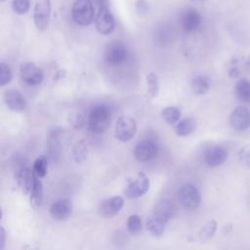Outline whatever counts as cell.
<instances>
[{"label": "cell", "instance_id": "obj_4", "mask_svg": "<svg viewBox=\"0 0 250 250\" xmlns=\"http://www.w3.org/2000/svg\"><path fill=\"white\" fill-rule=\"evenodd\" d=\"M180 203L188 210H194L200 204V193L198 189L191 184L183 185L178 192Z\"/></svg>", "mask_w": 250, "mask_h": 250}, {"label": "cell", "instance_id": "obj_14", "mask_svg": "<svg viewBox=\"0 0 250 250\" xmlns=\"http://www.w3.org/2000/svg\"><path fill=\"white\" fill-rule=\"evenodd\" d=\"M124 200L121 196H113L104 199L99 206V213L104 218H110L115 216L123 207Z\"/></svg>", "mask_w": 250, "mask_h": 250}, {"label": "cell", "instance_id": "obj_37", "mask_svg": "<svg viewBox=\"0 0 250 250\" xmlns=\"http://www.w3.org/2000/svg\"><path fill=\"white\" fill-rule=\"evenodd\" d=\"M91 1L93 2L94 5H96L99 8L105 7L107 6V3H108V0H91Z\"/></svg>", "mask_w": 250, "mask_h": 250}, {"label": "cell", "instance_id": "obj_11", "mask_svg": "<svg viewBox=\"0 0 250 250\" xmlns=\"http://www.w3.org/2000/svg\"><path fill=\"white\" fill-rule=\"evenodd\" d=\"M127 49L121 42L115 41L110 43L105 50V60L110 64H120L127 59Z\"/></svg>", "mask_w": 250, "mask_h": 250}, {"label": "cell", "instance_id": "obj_24", "mask_svg": "<svg viewBox=\"0 0 250 250\" xmlns=\"http://www.w3.org/2000/svg\"><path fill=\"white\" fill-rule=\"evenodd\" d=\"M217 227H218V224L215 220H210L207 223H205L202 226V228L199 229L198 234H197L199 241L206 242V241L210 240L216 233Z\"/></svg>", "mask_w": 250, "mask_h": 250}, {"label": "cell", "instance_id": "obj_2", "mask_svg": "<svg viewBox=\"0 0 250 250\" xmlns=\"http://www.w3.org/2000/svg\"><path fill=\"white\" fill-rule=\"evenodd\" d=\"M71 17L75 23L89 25L96 18L95 5L91 0H75L71 8Z\"/></svg>", "mask_w": 250, "mask_h": 250}, {"label": "cell", "instance_id": "obj_8", "mask_svg": "<svg viewBox=\"0 0 250 250\" xmlns=\"http://www.w3.org/2000/svg\"><path fill=\"white\" fill-rule=\"evenodd\" d=\"M21 79L30 86L39 85L43 80V71L33 62H23L20 66Z\"/></svg>", "mask_w": 250, "mask_h": 250}, {"label": "cell", "instance_id": "obj_10", "mask_svg": "<svg viewBox=\"0 0 250 250\" xmlns=\"http://www.w3.org/2000/svg\"><path fill=\"white\" fill-rule=\"evenodd\" d=\"M229 124L235 131H244L250 126V111L243 105L236 106L229 115Z\"/></svg>", "mask_w": 250, "mask_h": 250}, {"label": "cell", "instance_id": "obj_40", "mask_svg": "<svg viewBox=\"0 0 250 250\" xmlns=\"http://www.w3.org/2000/svg\"><path fill=\"white\" fill-rule=\"evenodd\" d=\"M0 1H2V2H3V1H5V0H0Z\"/></svg>", "mask_w": 250, "mask_h": 250}, {"label": "cell", "instance_id": "obj_39", "mask_svg": "<svg viewBox=\"0 0 250 250\" xmlns=\"http://www.w3.org/2000/svg\"><path fill=\"white\" fill-rule=\"evenodd\" d=\"M191 1H193V2H200V1H203V0H191Z\"/></svg>", "mask_w": 250, "mask_h": 250}, {"label": "cell", "instance_id": "obj_32", "mask_svg": "<svg viewBox=\"0 0 250 250\" xmlns=\"http://www.w3.org/2000/svg\"><path fill=\"white\" fill-rule=\"evenodd\" d=\"M12 7L15 13L19 15H23L29 10L30 0H13Z\"/></svg>", "mask_w": 250, "mask_h": 250}, {"label": "cell", "instance_id": "obj_38", "mask_svg": "<svg viewBox=\"0 0 250 250\" xmlns=\"http://www.w3.org/2000/svg\"><path fill=\"white\" fill-rule=\"evenodd\" d=\"M0 236H1V239H0V243H1V249L4 248L5 246V237H6V234H5V229L3 227L0 228Z\"/></svg>", "mask_w": 250, "mask_h": 250}, {"label": "cell", "instance_id": "obj_16", "mask_svg": "<svg viewBox=\"0 0 250 250\" xmlns=\"http://www.w3.org/2000/svg\"><path fill=\"white\" fill-rule=\"evenodd\" d=\"M6 105L14 111H22L26 108V101L24 97L17 90H7L3 96Z\"/></svg>", "mask_w": 250, "mask_h": 250}, {"label": "cell", "instance_id": "obj_30", "mask_svg": "<svg viewBox=\"0 0 250 250\" xmlns=\"http://www.w3.org/2000/svg\"><path fill=\"white\" fill-rule=\"evenodd\" d=\"M142 220L138 215H131L127 220V230L131 234H137L142 230Z\"/></svg>", "mask_w": 250, "mask_h": 250}, {"label": "cell", "instance_id": "obj_29", "mask_svg": "<svg viewBox=\"0 0 250 250\" xmlns=\"http://www.w3.org/2000/svg\"><path fill=\"white\" fill-rule=\"evenodd\" d=\"M32 170L37 178H43L47 174L48 170V161L45 155L39 156L33 163Z\"/></svg>", "mask_w": 250, "mask_h": 250}, {"label": "cell", "instance_id": "obj_9", "mask_svg": "<svg viewBox=\"0 0 250 250\" xmlns=\"http://www.w3.org/2000/svg\"><path fill=\"white\" fill-rule=\"evenodd\" d=\"M201 16L197 10L193 8H187L182 12L180 18V23L184 31L191 33L196 31L201 24Z\"/></svg>", "mask_w": 250, "mask_h": 250}, {"label": "cell", "instance_id": "obj_22", "mask_svg": "<svg viewBox=\"0 0 250 250\" xmlns=\"http://www.w3.org/2000/svg\"><path fill=\"white\" fill-rule=\"evenodd\" d=\"M210 86H211V81L209 77L206 75H198L194 77L190 84L191 91L196 95L205 94L209 90Z\"/></svg>", "mask_w": 250, "mask_h": 250}, {"label": "cell", "instance_id": "obj_25", "mask_svg": "<svg viewBox=\"0 0 250 250\" xmlns=\"http://www.w3.org/2000/svg\"><path fill=\"white\" fill-rule=\"evenodd\" d=\"M72 155L76 163H82L87 159L88 146L85 140H79L75 143L72 149Z\"/></svg>", "mask_w": 250, "mask_h": 250}, {"label": "cell", "instance_id": "obj_18", "mask_svg": "<svg viewBox=\"0 0 250 250\" xmlns=\"http://www.w3.org/2000/svg\"><path fill=\"white\" fill-rule=\"evenodd\" d=\"M173 211H174V206L172 202L168 199H162L158 201L157 204L155 205L153 210V215L158 219L162 220L163 222L167 223L171 219L173 215Z\"/></svg>", "mask_w": 250, "mask_h": 250}, {"label": "cell", "instance_id": "obj_15", "mask_svg": "<svg viewBox=\"0 0 250 250\" xmlns=\"http://www.w3.org/2000/svg\"><path fill=\"white\" fill-rule=\"evenodd\" d=\"M228 158L227 150L221 146H210L204 154L205 162L210 167H218L225 163Z\"/></svg>", "mask_w": 250, "mask_h": 250}, {"label": "cell", "instance_id": "obj_20", "mask_svg": "<svg viewBox=\"0 0 250 250\" xmlns=\"http://www.w3.org/2000/svg\"><path fill=\"white\" fill-rule=\"evenodd\" d=\"M196 128V121L191 117H187L180 120L176 127L175 132L180 137H186L190 135Z\"/></svg>", "mask_w": 250, "mask_h": 250}, {"label": "cell", "instance_id": "obj_13", "mask_svg": "<svg viewBox=\"0 0 250 250\" xmlns=\"http://www.w3.org/2000/svg\"><path fill=\"white\" fill-rule=\"evenodd\" d=\"M72 213V203L66 198L57 199L50 208V214L57 221L66 220Z\"/></svg>", "mask_w": 250, "mask_h": 250}, {"label": "cell", "instance_id": "obj_3", "mask_svg": "<svg viewBox=\"0 0 250 250\" xmlns=\"http://www.w3.org/2000/svg\"><path fill=\"white\" fill-rule=\"evenodd\" d=\"M51 19V1L36 0L33 10V20L36 28L44 31L48 28Z\"/></svg>", "mask_w": 250, "mask_h": 250}, {"label": "cell", "instance_id": "obj_34", "mask_svg": "<svg viewBox=\"0 0 250 250\" xmlns=\"http://www.w3.org/2000/svg\"><path fill=\"white\" fill-rule=\"evenodd\" d=\"M136 11L140 15H145L148 12V4L145 0H138L135 5Z\"/></svg>", "mask_w": 250, "mask_h": 250}, {"label": "cell", "instance_id": "obj_27", "mask_svg": "<svg viewBox=\"0 0 250 250\" xmlns=\"http://www.w3.org/2000/svg\"><path fill=\"white\" fill-rule=\"evenodd\" d=\"M146 93L148 98L153 99L157 97L159 92V80L155 73L149 72L146 74Z\"/></svg>", "mask_w": 250, "mask_h": 250}, {"label": "cell", "instance_id": "obj_1", "mask_svg": "<svg viewBox=\"0 0 250 250\" xmlns=\"http://www.w3.org/2000/svg\"><path fill=\"white\" fill-rule=\"evenodd\" d=\"M111 121L110 109L104 104H97L90 110L88 116V127L95 134L106 131Z\"/></svg>", "mask_w": 250, "mask_h": 250}, {"label": "cell", "instance_id": "obj_12", "mask_svg": "<svg viewBox=\"0 0 250 250\" xmlns=\"http://www.w3.org/2000/svg\"><path fill=\"white\" fill-rule=\"evenodd\" d=\"M156 152L157 146L150 140H142L138 142L134 148L135 158L140 162H146L152 159Z\"/></svg>", "mask_w": 250, "mask_h": 250}, {"label": "cell", "instance_id": "obj_23", "mask_svg": "<svg viewBox=\"0 0 250 250\" xmlns=\"http://www.w3.org/2000/svg\"><path fill=\"white\" fill-rule=\"evenodd\" d=\"M48 147L49 153L53 159H56L60 156L61 153V141H60V131L54 129L48 138Z\"/></svg>", "mask_w": 250, "mask_h": 250}, {"label": "cell", "instance_id": "obj_35", "mask_svg": "<svg viewBox=\"0 0 250 250\" xmlns=\"http://www.w3.org/2000/svg\"><path fill=\"white\" fill-rule=\"evenodd\" d=\"M70 122L74 128H81L84 124V118L80 113H75L70 118Z\"/></svg>", "mask_w": 250, "mask_h": 250}, {"label": "cell", "instance_id": "obj_17", "mask_svg": "<svg viewBox=\"0 0 250 250\" xmlns=\"http://www.w3.org/2000/svg\"><path fill=\"white\" fill-rule=\"evenodd\" d=\"M36 179L37 177L34 174L33 170L29 168H23L20 170L17 174L18 186L21 188V190L25 194L31 192Z\"/></svg>", "mask_w": 250, "mask_h": 250}, {"label": "cell", "instance_id": "obj_36", "mask_svg": "<svg viewBox=\"0 0 250 250\" xmlns=\"http://www.w3.org/2000/svg\"><path fill=\"white\" fill-rule=\"evenodd\" d=\"M229 75L232 78H236L239 75V69L236 64H232L229 69Z\"/></svg>", "mask_w": 250, "mask_h": 250}, {"label": "cell", "instance_id": "obj_33", "mask_svg": "<svg viewBox=\"0 0 250 250\" xmlns=\"http://www.w3.org/2000/svg\"><path fill=\"white\" fill-rule=\"evenodd\" d=\"M237 155L240 162L243 163L246 167L250 168V145L243 146L237 152Z\"/></svg>", "mask_w": 250, "mask_h": 250}, {"label": "cell", "instance_id": "obj_21", "mask_svg": "<svg viewBox=\"0 0 250 250\" xmlns=\"http://www.w3.org/2000/svg\"><path fill=\"white\" fill-rule=\"evenodd\" d=\"M165 222L155 217L153 214L146 220V229L154 237H159L163 234L165 229Z\"/></svg>", "mask_w": 250, "mask_h": 250}, {"label": "cell", "instance_id": "obj_5", "mask_svg": "<svg viewBox=\"0 0 250 250\" xmlns=\"http://www.w3.org/2000/svg\"><path fill=\"white\" fill-rule=\"evenodd\" d=\"M137 132V122L131 116H120L115 125V137L120 142L132 140Z\"/></svg>", "mask_w": 250, "mask_h": 250}, {"label": "cell", "instance_id": "obj_6", "mask_svg": "<svg viewBox=\"0 0 250 250\" xmlns=\"http://www.w3.org/2000/svg\"><path fill=\"white\" fill-rule=\"evenodd\" d=\"M95 25L98 32L103 35H108L114 30V17L110 10L107 8V6L99 8V11L96 14L95 18Z\"/></svg>", "mask_w": 250, "mask_h": 250}, {"label": "cell", "instance_id": "obj_31", "mask_svg": "<svg viewBox=\"0 0 250 250\" xmlns=\"http://www.w3.org/2000/svg\"><path fill=\"white\" fill-rule=\"evenodd\" d=\"M13 77V73L11 70V67L5 63V62H1L0 64V85L4 86L8 83L11 82Z\"/></svg>", "mask_w": 250, "mask_h": 250}, {"label": "cell", "instance_id": "obj_7", "mask_svg": "<svg viewBox=\"0 0 250 250\" xmlns=\"http://www.w3.org/2000/svg\"><path fill=\"white\" fill-rule=\"evenodd\" d=\"M148 188L149 180L146 176V174L141 172L139 173L138 177L127 186L124 194L128 198H138L146 193Z\"/></svg>", "mask_w": 250, "mask_h": 250}, {"label": "cell", "instance_id": "obj_19", "mask_svg": "<svg viewBox=\"0 0 250 250\" xmlns=\"http://www.w3.org/2000/svg\"><path fill=\"white\" fill-rule=\"evenodd\" d=\"M236 98L242 103H250V80L246 78L239 79L234 88Z\"/></svg>", "mask_w": 250, "mask_h": 250}, {"label": "cell", "instance_id": "obj_28", "mask_svg": "<svg viewBox=\"0 0 250 250\" xmlns=\"http://www.w3.org/2000/svg\"><path fill=\"white\" fill-rule=\"evenodd\" d=\"M161 116L169 125L177 123L181 117V110L177 106H166L161 111Z\"/></svg>", "mask_w": 250, "mask_h": 250}, {"label": "cell", "instance_id": "obj_26", "mask_svg": "<svg viewBox=\"0 0 250 250\" xmlns=\"http://www.w3.org/2000/svg\"><path fill=\"white\" fill-rule=\"evenodd\" d=\"M29 194H30V205L34 209L39 208L43 201V186L41 181L36 179L35 184L32 188V190Z\"/></svg>", "mask_w": 250, "mask_h": 250}]
</instances>
